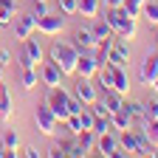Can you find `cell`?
I'll return each instance as SVG.
<instances>
[{"instance_id":"obj_32","label":"cell","mask_w":158,"mask_h":158,"mask_svg":"<svg viewBox=\"0 0 158 158\" xmlns=\"http://www.w3.org/2000/svg\"><path fill=\"white\" fill-rule=\"evenodd\" d=\"M59 11H62L65 17L76 14V0H59Z\"/></svg>"},{"instance_id":"obj_21","label":"cell","mask_w":158,"mask_h":158,"mask_svg":"<svg viewBox=\"0 0 158 158\" xmlns=\"http://www.w3.org/2000/svg\"><path fill=\"white\" fill-rule=\"evenodd\" d=\"M133 133H135V141H138V155H152V150H155V144L147 138V133H144V127L138 124V127H133Z\"/></svg>"},{"instance_id":"obj_16","label":"cell","mask_w":158,"mask_h":158,"mask_svg":"<svg viewBox=\"0 0 158 158\" xmlns=\"http://www.w3.org/2000/svg\"><path fill=\"white\" fill-rule=\"evenodd\" d=\"M116 138H118V147H122L127 155H138V141H135L133 127H130V130H122V133H116Z\"/></svg>"},{"instance_id":"obj_40","label":"cell","mask_w":158,"mask_h":158,"mask_svg":"<svg viewBox=\"0 0 158 158\" xmlns=\"http://www.w3.org/2000/svg\"><path fill=\"white\" fill-rule=\"evenodd\" d=\"M150 88H152V90H155V93H158V76H155V79H152V85H150Z\"/></svg>"},{"instance_id":"obj_34","label":"cell","mask_w":158,"mask_h":158,"mask_svg":"<svg viewBox=\"0 0 158 158\" xmlns=\"http://www.w3.org/2000/svg\"><path fill=\"white\" fill-rule=\"evenodd\" d=\"M6 65H11V51L0 48V68H6Z\"/></svg>"},{"instance_id":"obj_25","label":"cell","mask_w":158,"mask_h":158,"mask_svg":"<svg viewBox=\"0 0 158 158\" xmlns=\"http://www.w3.org/2000/svg\"><path fill=\"white\" fill-rule=\"evenodd\" d=\"M37 82H40V73H37V68H23L20 85H23L26 90H34V88H37Z\"/></svg>"},{"instance_id":"obj_37","label":"cell","mask_w":158,"mask_h":158,"mask_svg":"<svg viewBox=\"0 0 158 158\" xmlns=\"http://www.w3.org/2000/svg\"><path fill=\"white\" fill-rule=\"evenodd\" d=\"M14 155H17V152H11V150H6L3 144H0V158H14Z\"/></svg>"},{"instance_id":"obj_6","label":"cell","mask_w":158,"mask_h":158,"mask_svg":"<svg viewBox=\"0 0 158 158\" xmlns=\"http://www.w3.org/2000/svg\"><path fill=\"white\" fill-rule=\"evenodd\" d=\"M34 124H37V130L43 133V135H54V130H56V116H54V110L45 102L34 110Z\"/></svg>"},{"instance_id":"obj_13","label":"cell","mask_w":158,"mask_h":158,"mask_svg":"<svg viewBox=\"0 0 158 158\" xmlns=\"http://www.w3.org/2000/svg\"><path fill=\"white\" fill-rule=\"evenodd\" d=\"M40 82H43L45 88H56V85H62V71H59L51 59L48 62H40Z\"/></svg>"},{"instance_id":"obj_14","label":"cell","mask_w":158,"mask_h":158,"mask_svg":"<svg viewBox=\"0 0 158 158\" xmlns=\"http://www.w3.org/2000/svg\"><path fill=\"white\" fill-rule=\"evenodd\" d=\"M102 155H113L116 150H118V138H116V133L113 130H107V133H99L96 135V144H93Z\"/></svg>"},{"instance_id":"obj_15","label":"cell","mask_w":158,"mask_h":158,"mask_svg":"<svg viewBox=\"0 0 158 158\" xmlns=\"http://www.w3.org/2000/svg\"><path fill=\"white\" fill-rule=\"evenodd\" d=\"M73 40H76L73 45H76L79 51H93V48H96V43H99L96 34H93L90 28H79V31L73 34Z\"/></svg>"},{"instance_id":"obj_27","label":"cell","mask_w":158,"mask_h":158,"mask_svg":"<svg viewBox=\"0 0 158 158\" xmlns=\"http://www.w3.org/2000/svg\"><path fill=\"white\" fill-rule=\"evenodd\" d=\"M76 141H79V147H82L85 152H90L93 144H96V133H93V130H82V133L76 135Z\"/></svg>"},{"instance_id":"obj_22","label":"cell","mask_w":158,"mask_h":158,"mask_svg":"<svg viewBox=\"0 0 158 158\" xmlns=\"http://www.w3.org/2000/svg\"><path fill=\"white\" fill-rule=\"evenodd\" d=\"M0 144H3L6 150H11V152H17V150H20V135H17V130L6 127L3 135H0Z\"/></svg>"},{"instance_id":"obj_10","label":"cell","mask_w":158,"mask_h":158,"mask_svg":"<svg viewBox=\"0 0 158 158\" xmlns=\"http://www.w3.org/2000/svg\"><path fill=\"white\" fill-rule=\"evenodd\" d=\"M73 96H76L85 107H90L96 99H99V90H96V85H93V79H82V76H79V82H76V88H73Z\"/></svg>"},{"instance_id":"obj_29","label":"cell","mask_w":158,"mask_h":158,"mask_svg":"<svg viewBox=\"0 0 158 158\" xmlns=\"http://www.w3.org/2000/svg\"><path fill=\"white\" fill-rule=\"evenodd\" d=\"M141 6H144V3H138V0H124V3H122V9H124L127 17H133V20L141 17Z\"/></svg>"},{"instance_id":"obj_5","label":"cell","mask_w":158,"mask_h":158,"mask_svg":"<svg viewBox=\"0 0 158 158\" xmlns=\"http://www.w3.org/2000/svg\"><path fill=\"white\" fill-rule=\"evenodd\" d=\"M37 31L45 37H56L65 31V14L62 11H48L43 17H37Z\"/></svg>"},{"instance_id":"obj_17","label":"cell","mask_w":158,"mask_h":158,"mask_svg":"<svg viewBox=\"0 0 158 158\" xmlns=\"http://www.w3.org/2000/svg\"><path fill=\"white\" fill-rule=\"evenodd\" d=\"M59 147H62V152L71 155V158H82V155H88L82 147H79L76 135H62V138H59Z\"/></svg>"},{"instance_id":"obj_31","label":"cell","mask_w":158,"mask_h":158,"mask_svg":"<svg viewBox=\"0 0 158 158\" xmlns=\"http://www.w3.org/2000/svg\"><path fill=\"white\" fill-rule=\"evenodd\" d=\"M11 20H14V11H11L6 3H0V28H9Z\"/></svg>"},{"instance_id":"obj_19","label":"cell","mask_w":158,"mask_h":158,"mask_svg":"<svg viewBox=\"0 0 158 158\" xmlns=\"http://www.w3.org/2000/svg\"><path fill=\"white\" fill-rule=\"evenodd\" d=\"M99 9H102V0H76V14H82L88 20L99 17Z\"/></svg>"},{"instance_id":"obj_9","label":"cell","mask_w":158,"mask_h":158,"mask_svg":"<svg viewBox=\"0 0 158 158\" xmlns=\"http://www.w3.org/2000/svg\"><path fill=\"white\" fill-rule=\"evenodd\" d=\"M107 62L110 65H122V68H127V62H130V45H127V40H122V37H113V48H110V54H107Z\"/></svg>"},{"instance_id":"obj_24","label":"cell","mask_w":158,"mask_h":158,"mask_svg":"<svg viewBox=\"0 0 158 158\" xmlns=\"http://www.w3.org/2000/svg\"><path fill=\"white\" fill-rule=\"evenodd\" d=\"M90 31L96 34V40H105V37H113V28L107 26V20H105V17H93V26H90Z\"/></svg>"},{"instance_id":"obj_36","label":"cell","mask_w":158,"mask_h":158,"mask_svg":"<svg viewBox=\"0 0 158 158\" xmlns=\"http://www.w3.org/2000/svg\"><path fill=\"white\" fill-rule=\"evenodd\" d=\"M45 155H51V158H65V152H62V147H59V144H54Z\"/></svg>"},{"instance_id":"obj_18","label":"cell","mask_w":158,"mask_h":158,"mask_svg":"<svg viewBox=\"0 0 158 158\" xmlns=\"http://www.w3.org/2000/svg\"><path fill=\"white\" fill-rule=\"evenodd\" d=\"M11 113H14V105H11V93H9V88L0 82V122H9L11 118Z\"/></svg>"},{"instance_id":"obj_20","label":"cell","mask_w":158,"mask_h":158,"mask_svg":"<svg viewBox=\"0 0 158 158\" xmlns=\"http://www.w3.org/2000/svg\"><path fill=\"white\" fill-rule=\"evenodd\" d=\"M110 127H113V133H122V130H130L133 127V118L124 113V107L116 110V113H110Z\"/></svg>"},{"instance_id":"obj_39","label":"cell","mask_w":158,"mask_h":158,"mask_svg":"<svg viewBox=\"0 0 158 158\" xmlns=\"http://www.w3.org/2000/svg\"><path fill=\"white\" fill-rule=\"evenodd\" d=\"M0 3H6V6H9V9L17 14V0H0Z\"/></svg>"},{"instance_id":"obj_12","label":"cell","mask_w":158,"mask_h":158,"mask_svg":"<svg viewBox=\"0 0 158 158\" xmlns=\"http://www.w3.org/2000/svg\"><path fill=\"white\" fill-rule=\"evenodd\" d=\"M155 76H158V51H155V54H147V56H144L141 68H138V82L150 88Z\"/></svg>"},{"instance_id":"obj_1","label":"cell","mask_w":158,"mask_h":158,"mask_svg":"<svg viewBox=\"0 0 158 158\" xmlns=\"http://www.w3.org/2000/svg\"><path fill=\"white\" fill-rule=\"evenodd\" d=\"M48 59L62 71V76H73L76 73V59H79V48L73 43H51L48 48Z\"/></svg>"},{"instance_id":"obj_35","label":"cell","mask_w":158,"mask_h":158,"mask_svg":"<svg viewBox=\"0 0 158 158\" xmlns=\"http://www.w3.org/2000/svg\"><path fill=\"white\" fill-rule=\"evenodd\" d=\"M20 155H26V158H40L43 152H40L37 147H23V150H20Z\"/></svg>"},{"instance_id":"obj_7","label":"cell","mask_w":158,"mask_h":158,"mask_svg":"<svg viewBox=\"0 0 158 158\" xmlns=\"http://www.w3.org/2000/svg\"><path fill=\"white\" fill-rule=\"evenodd\" d=\"M11 28H14V37L20 40V43H23V40H28V37L37 31V17H34V11L14 17V20H11Z\"/></svg>"},{"instance_id":"obj_28","label":"cell","mask_w":158,"mask_h":158,"mask_svg":"<svg viewBox=\"0 0 158 158\" xmlns=\"http://www.w3.org/2000/svg\"><path fill=\"white\" fill-rule=\"evenodd\" d=\"M96 135L99 133H107V130H113L110 127V116H93V127H90Z\"/></svg>"},{"instance_id":"obj_11","label":"cell","mask_w":158,"mask_h":158,"mask_svg":"<svg viewBox=\"0 0 158 158\" xmlns=\"http://www.w3.org/2000/svg\"><path fill=\"white\" fill-rule=\"evenodd\" d=\"M96 102L102 105L105 113L110 116V113H116V110H122V107H124V96H122V93H116L113 88H102V93H99Z\"/></svg>"},{"instance_id":"obj_3","label":"cell","mask_w":158,"mask_h":158,"mask_svg":"<svg viewBox=\"0 0 158 158\" xmlns=\"http://www.w3.org/2000/svg\"><path fill=\"white\" fill-rule=\"evenodd\" d=\"M68 99L71 93L62 88V85H56V88H48V96H45V105L54 110L56 116V122H62V118H68Z\"/></svg>"},{"instance_id":"obj_2","label":"cell","mask_w":158,"mask_h":158,"mask_svg":"<svg viewBox=\"0 0 158 158\" xmlns=\"http://www.w3.org/2000/svg\"><path fill=\"white\" fill-rule=\"evenodd\" d=\"M96 76H99V85H102V88H113L116 93H122V96L130 93V73H127V68L105 62Z\"/></svg>"},{"instance_id":"obj_26","label":"cell","mask_w":158,"mask_h":158,"mask_svg":"<svg viewBox=\"0 0 158 158\" xmlns=\"http://www.w3.org/2000/svg\"><path fill=\"white\" fill-rule=\"evenodd\" d=\"M124 113L133 118L135 124L144 122V107H141V102H124Z\"/></svg>"},{"instance_id":"obj_38","label":"cell","mask_w":158,"mask_h":158,"mask_svg":"<svg viewBox=\"0 0 158 158\" xmlns=\"http://www.w3.org/2000/svg\"><path fill=\"white\" fill-rule=\"evenodd\" d=\"M124 0H105V9H116V6H122Z\"/></svg>"},{"instance_id":"obj_4","label":"cell","mask_w":158,"mask_h":158,"mask_svg":"<svg viewBox=\"0 0 158 158\" xmlns=\"http://www.w3.org/2000/svg\"><path fill=\"white\" fill-rule=\"evenodd\" d=\"M17 62L20 68H40V62H43V48H40L37 40H23V48H20L17 54Z\"/></svg>"},{"instance_id":"obj_33","label":"cell","mask_w":158,"mask_h":158,"mask_svg":"<svg viewBox=\"0 0 158 158\" xmlns=\"http://www.w3.org/2000/svg\"><path fill=\"white\" fill-rule=\"evenodd\" d=\"M48 11H51L48 0H34V17H43V14H48Z\"/></svg>"},{"instance_id":"obj_41","label":"cell","mask_w":158,"mask_h":158,"mask_svg":"<svg viewBox=\"0 0 158 158\" xmlns=\"http://www.w3.org/2000/svg\"><path fill=\"white\" fill-rule=\"evenodd\" d=\"M155 43H158V31H155Z\"/></svg>"},{"instance_id":"obj_30","label":"cell","mask_w":158,"mask_h":158,"mask_svg":"<svg viewBox=\"0 0 158 158\" xmlns=\"http://www.w3.org/2000/svg\"><path fill=\"white\" fill-rule=\"evenodd\" d=\"M144 107V122H150V118H158V99H150V102H141ZM141 122V124H144Z\"/></svg>"},{"instance_id":"obj_8","label":"cell","mask_w":158,"mask_h":158,"mask_svg":"<svg viewBox=\"0 0 158 158\" xmlns=\"http://www.w3.org/2000/svg\"><path fill=\"white\" fill-rule=\"evenodd\" d=\"M99 68H102V65L96 62L93 51H79V59H76V76H82V79H96Z\"/></svg>"},{"instance_id":"obj_23","label":"cell","mask_w":158,"mask_h":158,"mask_svg":"<svg viewBox=\"0 0 158 158\" xmlns=\"http://www.w3.org/2000/svg\"><path fill=\"white\" fill-rule=\"evenodd\" d=\"M141 17L147 20L150 26L158 28V0H147V3L141 6Z\"/></svg>"}]
</instances>
